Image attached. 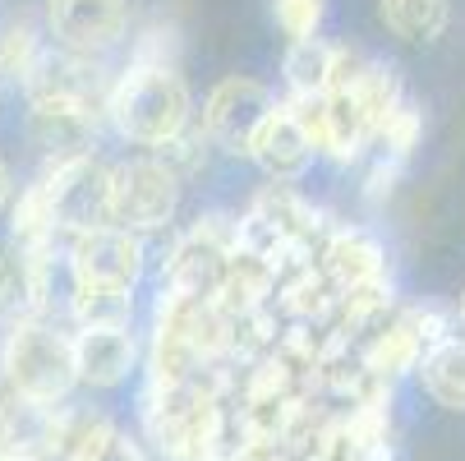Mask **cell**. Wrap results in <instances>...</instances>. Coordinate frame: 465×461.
<instances>
[{
    "mask_svg": "<svg viewBox=\"0 0 465 461\" xmlns=\"http://www.w3.org/2000/svg\"><path fill=\"white\" fill-rule=\"evenodd\" d=\"M106 115L129 144L162 148L193 120V97L175 65H134L111 84Z\"/></svg>",
    "mask_w": 465,
    "mask_h": 461,
    "instance_id": "6da1fadb",
    "label": "cell"
},
{
    "mask_svg": "<svg viewBox=\"0 0 465 461\" xmlns=\"http://www.w3.org/2000/svg\"><path fill=\"white\" fill-rule=\"evenodd\" d=\"M0 369H5V387L24 392L33 402H51V406L60 397H70V387L79 383L74 342L42 318H24L10 327L5 351H0Z\"/></svg>",
    "mask_w": 465,
    "mask_h": 461,
    "instance_id": "7a4b0ae2",
    "label": "cell"
},
{
    "mask_svg": "<svg viewBox=\"0 0 465 461\" xmlns=\"http://www.w3.org/2000/svg\"><path fill=\"white\" fill-rule=\"evenodd\" d=\"M180 208V175L157 157H134L111 166V226L124 231H162Z\"/></svg>",
    "mask_w": 465,
    "mask_h": 461,
    "instance_id": "3957f363",
    "label": "cell"
},
{
    "mask_svg": "<svg viewBox=\"0 0 465 461\" xmlns=\"http://www.w3.org/2000/svg\"><path fill=\"white\" fill-rule=\"evenodd\" d=\"M42 189L55 213V231L79 236V231L111 226V166H102L93 153L46 166Z\"/></svg>",
    "mask_w": 465,
    "mask_h": 461,
    "instance_id": "277c9868",
    "label": "cell"
},
{
    "mask_svg": "<svg viewBox=\"0 0 465 461\" xmlns=\"http://www.w3.org/2000/svg\"><path fill=\"white\" fill-rule=\"evenodd\" d=\"M240 249V226L226 213L198 217L166 254V291H189V296H213L222 282L226 258Z\"/></svg>",
    "mask_w": 465,
    "mask_h": 461,
    "instance_id": "5b68a950",
    "label": "cell"
},
{
    "mask_svg": "<svg viewBox=\"0 0 465 461\" xmlns=\"http://www.w3.org/2000/svg\"><path fill=\"white\" fill-rule=\"evenodd\" d=\"M272 106H277V97L258 79H222L203 102V125L198 129L208 135V144H217L235 157H249V144Z\"/></svg>",
    "mask_w": 465,
    "mask_h": 461,
    "instance_id": "8992f818",
    "label": "cell"
},
{
    "mask_svg": "<svg viewBox=\"0 0 465 461\" xmlns=\"http://www.w3.org/2000/svg\"><path fill=\"white\" fill-rule=\"evenodd\" d=\"M46 24L64 51L97 55L124 37L129 0H46Z\"/></svg>",
    "mask_w": 465,
    "mask_h": 461,
    "instance_id": "52a82bcc",
    "label": "cell"
},
{
    "mask_svg": "<svg viewBox=\"0 0 465 461\" xmlns=\"http://www.w3.org/2000/svg\"><path fill=\"white\" fill-rule=\"evenodd\" d=\"M70 273L79 282L134 286L143 273V240L124 226H97L70 236Z\"/></svg>",
    "mask_w": 465,
    "mask_h": 461,
    "instance_id": "ba28073f",
    "label": "cell"
},
{
    "mask_svg": "<svg viewBox=\"0 0 465 461\" xmlns=\"http://www.w3.org/2000/svg\"><path fill=\"white\" fill-rule=\"evenodd\" d=\"M97 115L84 102H64V97H33L28 111V135L42 148L46 166L70 162V157H88L97 144Z\"/></svg>",
    "mask_w": 465,
    "mask_h": 461,
    "instance_id": "9c48e42d",
    "label": "cell"
},
{
    "mask_svg": "<svg viewBox=\"0 0 465 461\" xmlns=\"http://www.w3.org/2000/svg\"><path fill=\"white\" fill-rule=\"evenodd\" d=\"M64 416L51 402H33L24 392H0V456H55Z\"/></svg>",
    "mask_w": 465,
    "mask_h": 461,
    "instance_id": "30bf717a",
    "label": "cell"
},
{
    "mask_svg": "<svg viewBox=\"0 0 465 461\" xmlns=\"http://www.w3.org/2000/svg\"><path fill=\"white\" fill-rule=\"evenodd\" d=\"M28 93L33 97H64V102H84L93 111H106L111 79L93 55L64 51V55H42L37 75L28 79Z\"/></svg>",
    "mask_w": 465,
    "mask_h": 461,
    "instance_id": "8fae6325",
    "label": "cell"
},
{
    "mask_svg": "<svg viewBox=\"0 0 465 461\" xmlns=\"http://www.w3.org/2000/svg\"><path fill=\"white\" fill-rule=\"evenodd\" d=\"M249 157L268 171L272 180H295V175L309 171L313 144L304 139V129H300V120H295V111L286 102H277L268 111V120L258 125V135L249 144Z\"/></svg>",
    "mask_w": 465,
    "mask_h": 461,
    "instance_id": "7c38bea8",
    "label": "cell"
},
{
    "mask_svg": "<svg viewBox=\"0 0 465 461\" xmlns=\"http://www.w3.org/2000/svg\"><path fill=\"white\" fill-rule=\"evenodd\" d=\"M139 360V346L129 327H84L74 337V374L93 387H115L129 378Z\"/></svg>",
    "mask_w": 465,
    "mask_h": 461,
    "instance_id": "4fadbf2b",
    "label": "cell"
},
{
    "mask_svg": "<svg viewBox=\"0 0 465 461\" xmlns=\"http://www.w3.org/2000/svg\"><path fill=\"white\" fill-rule=\"evenodd\" d=\"M46 258L51 254H28L19 245L0 254V318H10V323L42 318V309H46Z\"/></svg>",
    "mask_w": 465,
    "mask_h": 461,
    "instance_id": "5bb4252c",
    "label": "cell"
},
{
    "mask_svg": "<svg viewBox=\"0 0 465 461\" xmlns=\"http://www.w3.org/2000/svg\"><path fill=\"white\" fill-rule=\"evenodd\" d=\"M318 268L331 277V286H337V296H341L351 286H364V282L382 277V245L364 231L337 226L327 236V245L318 249Z\"/></svg>",
    "mask_w": 465,
    "mask_h": 461,
    "instance_id": "9a60e30c",
    "label": "cell"
},
{
    "mask_svg": "<svg viewBox=\"0 0 465 461\" xmlns=\"http://www.w3.org/2000/svg\"><path fill=\"white\" fill-rule=\"evenodd\" d=\"M277 268L268 258H258L249 249H235L222 268V282L213 286V300L226 309V314H249V309H262L277 291Z\"/></svg>",
    "mask_w": 465,
    "mask_h": 461,
    "instance_id": "2e32d148",
    "label": "cell"
},
{
    "mask_svg": "<svg viewBox=\"0 0 465 461\" xmlns=\"http://www.w3.org/2000/svg\"><path fill=\"white\" fill-rule=\"evenodd\" d=\"M272 300H277L295 323H313V318H322V314L337 309V286H331V277L318 268L313 258H304V263H291V268H282Z\"/></svg>",
    "mask_w": 465,
    "mask_h": 461,
    "instance_id": "e0dca14e",
    "label": "cell"
},
{
    "mask_svg": "<svg viewBox=\"0 0 465 461\" xmlns=\"http://www.w3.org/2000/svg\"><path fill=\"white\" fill-rule=\"evenodd\" d=\"M420 378L429 387V397L447 411H465V342L442 337L420 356Z\"/></svg>",
    "mask_w": 465,
    "mask_h": 461,
    "instance_id": "ac0fdd59",
    "label": "cell"
},
{
    "mask_svg": "<svg viewBox=\"0 0 465 461\" xmlns=\"http://www.w3.org/2000/svg\"><path fill=\"white\" fill-rule=\"evenodd\" d=\"M70 314H74L79 327H129V318H134V296H129V286L79 282V277H74Z\"/></svg>",
    "mask_w": 465,
    "mask_h": 461,
    "instance_id": "d6986e66",
    "label": "cell"
},
{
    "mask_svg": "<svg viewBox=\"0 0 465 461\" xmlns=\"http://www.w3.org/2000/svg\"><path fill=\"white\" fill-rule=\"evenodd\" d=\"M378 15L387 33L401 42H438L447 33L451 5L447 0H378Z\"/></svg>",
    "mask_w": 465,
    "mask_h": 461,
    "instance_id": "ffe728a7",
    "label": "cell"
},
{
    "mask_svg": "<svg viewBox=\"0 0 465 461\" xmlns=\"http://www.w3.org/2000/svg\"><path fill=\"white\" fill-rule=\"evenodd\" d=\"M10 231H15V245H19V249H28V254H51V240H55L60 231H55V213H51V199H46L42 180L19 194L15 217H10Z\"/></svg>",
    "mask_w": 465,
    "mask_h": 461,
    "instance_id": "44dd1931",
    "label": "cell"
},
{
    "mask_svg": "<svg viewBox=\"0 0 465 461\" xmlns=\"http://www.w3.org/2000/svg\"><path fill=\"white\" fill-rule=\"evenodd\" d=\"M331 55H337V46L322 42V37H291V51L282 60L291 93H327Z\"/></svg>",
    "mask_w": 465,
    "mask_h": 461,
    "instance_id": "7402d4cb",
    "label": "cell"
},
{
    "mask_svg": "<svg viewBox=\"0 0 465 461\" xmlns=\"http://www.w3.org/2000/svg\"><path fill=\"white\" fill-rule=\"evenodd\" d=\"M42 42L28 24H10L5 33H0V79H15L28 88V79L37 75V65H42Z\"/></svg>",
    "mask_w": 465,
    "mask_h": 461,
    "instance_id": "603a6c76",
    "label": "cell"
},
{
    "mask_svg": "<svg viewBox=\"0 0 465 461\" xmlns=\"http://www.w3.org/2000/svg\"><path fill=\"white\" fill-rule=\"evenodd\" d=\"M111 434H115V429H111V420H102V416H64L55 456H60V461H97V452L106 447Z\"/></svg>",
    "mask_w": 465,
    "mask_h": 461,
    "instance_id": "cb8c5ba5",
    "label": "cell"
},
{
    "mask_svg": "<svg viewBox=\"0 0 465 461\" xmlns=\"http://www.w3.org/2000/svg\"><path fill=\"white\" fill-rule=\"evenodd\" d=\"M420 135H424V115H420V106L415 102H396L391 106V115L378 125V135L373 139H382V148H387V157H411L415 153V144H420Z\"/></svg>",
    "mask_w": 465,
    "mask_h": 461,
    "instance_id": "d4e9b609",
    "label": "cell"
},
{
    "mask_svg": "<svg viewBox=\"0 0 465 461\" xmlns=\"http://www.w3.org/2000/svg\"><path fill=\"white\" fill-rule=\"evenodd\" d=\"M203 139H208L203 129H180L175 139H166V144H162L157 162H166V166L184 180V175H193L198 166H203Z\"/></svg>",
    "mask_w": 465,
    "mask_h": 461,
    "instance_id": "484cf974",
    "label": "cell"
},
{
    "mask_svg": "<svg viewBox=\"0 0 465 461\" xmlns=\"http://www.w3.org/2000/svg\"><path fill=\"white\" fill-rule=\"evenodd\" d=\"M272 10L291 37H313L322 24V0H272Z\"/></svg>",
    "mask_w": 465,
    "mask_h": 461,
    "instance_id": "4316f807",
    "label": "cell"
},
{
    "mask_svg": "<svg viewBox=\"0 0 465 461\" xmlns=\"http://www.w3.org/2000/svg\"><path fill=\"white\" fill-rule=\"evenodd\" d=\"M226 461H286V447L277 438H244Z\"/></svg>",
    "mask_w": 465,
    "mask_h": 461,
    "instance_id": "83f0119b",
    "label": "cell"
},
{
    "mask_svg": "<svg viewBox=\"0 0 465 461\" xmlns=\"http://www.w3.org/2000/svg\"><path fill=\"white\" fill-rule=\"evenodd\" d=\"M396 171H401V157H382L373 171H369V204H378L382 194H391V180H396Z\"/></svg>",
    "mask_w": 465,
    "mask_h": 461,
    "instance_id": "f1b7e54d",
    "label": "cell"
},
{
    "mask_svg": "<svg viewBox=\"0 0 465 461\" xmlns=\"http://www.w3.org/2000/svg\"><path fill=\"white\" fill-rule=\"evenodd\" d=\"M97 461H148V456H143V447H139L134 438H124V434L115 429V434L106 438V447L97 452Z\"/></svg>",
    "mask_w": 465,
    "mask_h": 461,
    "instance_id": "f546056e",
    "label": "cell"
},
{
    "mask_svg": "<svg viewBox=\"0 0 465 461\" xmlns=\"http://www.w3.org/2000/svg\"><path fill=\"white\" fill-rule=\"evenodd\" d=\"M10 189H15V180H10V166H5V162H0V208H5V204H10Z\"/></svg>",
    "mask_w": 465,
    "mask_h": 461,
    "instance_id": "4dcf8cb0",
    "label": "cell"
},
{
    "mask_svg": "<svg viewBox=\"0 0 465 461\" xmlns=\"http://www.w3.org/2000/svg\"><path fill=\"white\" fill-rule=\"evenodd\" d=\"M0 461H46V456H0Z\"/></svg>",
    "mask_w": 465,
    "mask_h": 461,
    "instance_id": "1f68e13d",
    "label": "cell"
},
{
    "mask_svg": "<svg viewBox=\"0 0 465 461\" xmlns=\"http://www.w3.org/2000/svg\"><path fill=\"white\" fill-rule=\"evenodd\" d=\"M460 314H465V296H460Z\"/></svg>",
    "mask_w": 465,
    "mask_h": 461,
    "instance_id": "d6a6232c",
    "label": "cell"
}]
</instances>
